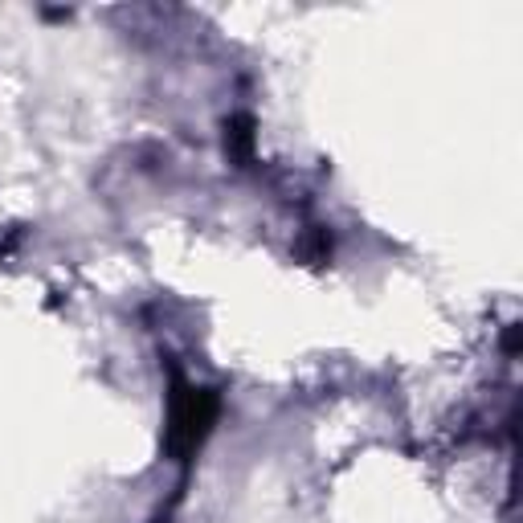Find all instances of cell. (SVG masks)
I'll return each instance as SVG.
<instances>
[{"label": "cell", "mask_w": 523, "mask_h": 523, "mask_svg": "<svg viewBox=\"0 0 523 523\" xmlns=\"http://www.w3.org/2000/svg\"><path fill=\"white\" fill-rule=\"evenodd\" d=\"M213 421H217V392L176 384V392H172V417H168L172 454H193L204 442Z\"/></svg>", "instance_id": "6da1fadb"}, {"label": "cell", "mask_w": 523, "mask_h": 523, "mask_svg": "<svg viewBox=\"0 0 523 523\" xmlns=\"http://www.w3.org/2000/svg\"><path fill=\"white\" fill-rule=\"evenodd\" d=\"M249 115H238L225 123V148H230V156H238V160H246L249 148H254V131H249Z\"/></svg>", "instance_id": "7a4b0ae2"}]
</instances>
